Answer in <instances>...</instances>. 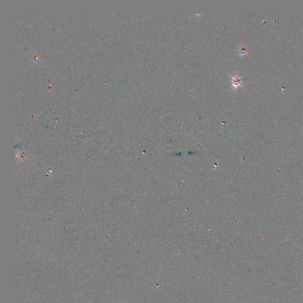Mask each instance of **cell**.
<instances>
[{"mask_svg": "<svg viewBox=\"0 0 303 303\" xmlns=\"http://www.w3.org/2000/svg\"><path fill=\"white\" fill-rule=\"evenodd\" d=\"M232 86L234 88H236L238 86H241L242 80L240 77H239L237 75H236L234 77H232Z\"/></svg>", "mask_w": 303, "mask_h": 303, "instance_id": "obj_1", "label": "cell"}, {"mask_svg": "<svg viewBox=\"0 0 303 303\" xmlns=\"http://www.w3.org/2000/svg\"><path fill=\"white\" fill-rule=\"evenodd\" d=\"M247 53V49L245 46H242L240 48V54L241 55H244Z\"/></svg>", "mask_w": 303, "mask_h": 303, "instance_id": "obj_2", "label": "cell"}]
</instances>
